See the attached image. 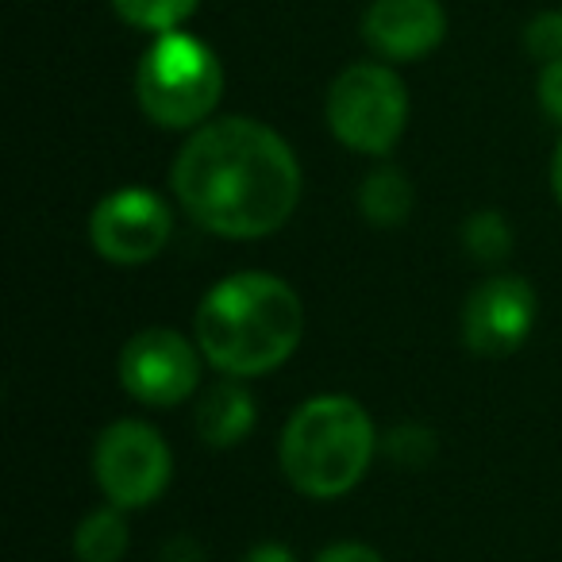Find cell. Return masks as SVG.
Returning <instances> with one entry per match:
<instances>
[{"label":"cell","instance_id":"obj_21","mask_svg":"<svg viewBox=\"0 0 562 562\" xmlns=\"http://www.w3.org/2000/svg\"><path fill=\"white\" fill-rule=\"evenodd\" d=\"M551 189H554V201L562 204V139L554 147V158H551Z\"/></svg>","mask_w":562,"mask_h":562},{"label":"cell","instance_id":"obj_5","mask_svg":"<svg viewBox=\"0 0 562 562\" xmlns=\"http://www.w3.org/2000/svg\"><path fill=\"white\" fill-rule=\"evenodd\" d=\"M328 127L355 155H390L408 124V89L382 63H355L331 81Z\"/></svg>","mask_w":562,"mask_h":562},{"label":"cell","instance_id":"obj_10","mask_svg":"<svg viewBox=\"0 0 562 562\" xmlns=\"http://www.w3.org/2000/svg\"><path fill=\"white\" fill-rule=\"evenodd\" d=\"M447 12L439 0H370L362 40L390 63H420L443 43Z\"/></svg>","mask_w":562,"mask_h":562},{"label":"cell","instance_id":"obj_3","mask_svg":"<svg viewBox=\"0 0 562 562\" xmlns=\"http://www.w3.org/2000/svg\"><path fill=\"white\" fill-rule=\"evenodd\" d=\"M374 451L378 431L367 408L344 393H324L293 408L281 431L278 462L297 493L331 501L367 477Z\"/></svg>","mask_w":562,"mask_h":562},{"label":"cell","instance_id":"obj_14","mask_svg":"<svg viewBox=\"0 0 562 562\" xmlns=\"http://www.w3.org/2000/svg\"><path fill=\"white\" fill-rule=\"evenodd\" d=\"M201 0H112V9L124 24L139 27L150 35H166L178 32L189 16L196 12Z\"/></svg>","mask_w":562,"mask_h":562},{"label":"cell","instance_id":"obj_15","mask_svg":"<svg viewBox=\"0 0 562 562\" xmlns=\"http://www.w3.org/2000/svg\"><path fill=\"white\" fill-rule=\"evenodd\" d=\"M462 243L477 262H505L513 255V227L501 212L485 209L462 224Z\"/></svg>","mask_w":562,"mask_h":562},{"label":"cell","instance_id":"obj_16","mask_svg":"<svg viewBox=\"0 0 562 562\" xmlns=\"http://www.w3.org/2000/svg\"><path fill=\"white\" fill-rule=\"evenodd\" d=\"M524 47L539 63H559L562 58V12H539L528 27H524Z\"/></svg>","mask_w":562,"mask_h":562},{"label":"cell","instance_id":"obj_1","mask_svg":"<svg viewBox=\"0 0 562 562\" xmlns=\"http://www.w3.org/2000/svg\"><path fill=\"white\" fill-rule=\"evenodd\" d=\"M178 204L220 239H266L297 212L301 162L262 120L224 116L201 124L170 170Z\"/></svg>","mask_w":562,"mask_h":562},{"label":"cell","instance_id":"obj_13","mask_svg":"<svg viewBox=\"0 0 562 562\" xmlns=\"http://www.w3.org/2000/svg\"><path fill=\"white\" fill-rule=\"evenodd\" d=\"M127 551V520L124 508L101 505L74 531V554L78 562H120Z\"/></svg>","mask_w":562,"mask_h":562},{"label":"cell","instance_id":"obj_7","mask_svg":"<svg viewBox=\"0 0 562 562\" xmlns=\"http://www.w3.org/2000/svg\"><path fill=\"white\" fill-rule=\"evenodd\" d=\"M173 235V212L143 186L112 189L89 212V243L112 266H143L162 255Z\"/></svg>","mask_w":562,"mask_h":562},{"label":"cell","instance_id":"obj_18","mask_svg":"<svg viewBox=\"0 0 562 562\" xmlns=\"http://www.w3.org/2000/svg\"><path fill=\"white\" fill-rule=\"evenodd\" d=\"M316 562H385L374 547L367 543H355V539H344V543H331L316 554Z\"/></svg>","mask_w":562,"mask_h":562},{"label":"cell","instance_id":"obj_6","mask_svg":"<svg viewBox=\"0 0 562 562\" xmlns=\"http://www.w3.org/2000/svg\"><path fill=\"white\" fill-rule=\"evenodd\" d=\"M173 474V454L162 431L143 420H116L93 447V477L104 501L124 513L155 505Z\"/></svg>","mask_w":562,"mask_h":562},{"label":"cell","instance_id":"obj_9","mask_svg":"<svg viewBox=\"0 0 562 562\" xmlns=\"http://www.w3.org/2000/svg\"><path fill=\"white\" fill-rule=\"evenodd\" d=\"M539 301L524 278H485L462 305V339L482 359H505L528 344Z\"/></svg>","mask_w":562,"mask_h":562},{"label":"cell","instance_id":"obj_11","mask_svg":"<svg viewBox=\"0 0 562 562\" xmlns=\"http://www.w3.org/2000/svg\"><path fill=\"white\" fill-rule=\"evenodd\" d=\"M258 405L255 393L243 385V378H224L216 382L196 405V436L209 447H235L255 431Z\"/></svg>","mask_w":562,"mask_h":562},{"label":"cell","instance_id":"obj_17","mask_svg":"<svg viewBox=\"0 0 562 562\" xmlns=\"http://www.w3.org/2000/svg\"><path fill=\"white\" fill-rule=\"evenodd\" d=\"M536 93H539V104H543L547 116L562 124V58H559V63H547L543 66Z\"/></svg>","mask_w":562,"mask_h":562},{"label":"cell","instance_id":"obj_2","mask_svg":"<svg viewBox=\"0 0 562 562\" xmlns=\"http://www.w3.org/2000/svg\"><path fill=\"white\" fill-rule=\"evenodd\" d=\"M193 339L224 378H258L290 362L305 339V305L285 278L243 270L196 305Z\"/></svg>","mask_w":562,"mask_h":562},{"label":"cell","instance_id":"obj_8","mask_svg":"<svg viewBox=\"0 0 562 562\" xmlns=\"http://www.w3.org/2000/svg\"><path fill=\"white\" fill-rule=\"evenodd\" d=\"M201 347L173 328H143L120 351V385L139 405L173 408L201 382Z\"/></svg>","mask_w":562,"mask_h":562},{"label":"cell","instance_id":"obj_19","mask_svg":"<svg viewBox=\"0 0 562 562\" xmlns=\"http://www.w3.org/2000/svg\"><path fill=\"white\" fill-rule=\"evenodd\" d=\"M158 562H204V551H201V543H196V539L178 536V539H170V543L162 547Z\"/></svg>","mask_w":562,"mask_h":562},{"label":"cell","instance_id":"obj_12","mask_svg":"<svg viewBox=\"0 0 562 562\" xmlns=\"http://www.w3.org/2000/svg\"><path fill=\"white\" fill-rule=\"evenodd\" d=\"M359 212L374 227H397L413 212V181L397 166H378L359 186Z\"/></svg>","mask_w":562,"mask_h":562},{"label":"cell","instance_id":"obj_4","mask_svg":"<svg viewBox=\"0 0 562 562\" xmlns=\"http://www.w3.org/2000/svg\"><path fill=\"white\" fill-rule=\"evenodd\" d=\"M135 97L150 124L189 132L209 124L224 97V66L216 50L189 32L155 35L135 70Z\"/></svg>","mask_w":562,"mask_h":562},{"label":"cell","instance_id":"obj_20","mask_svg":"<svg viewBox=\"0 0 562 562\" xmlns=\"http://www.w3.org/2000/svg\"><path fill=\"white\" fill-rule=\"evenodd\" d=\"M239 562H297V554L285 543H258V547H250Z\"/></svg>","mask_w":562,"mask_h":562}]
</instances>
